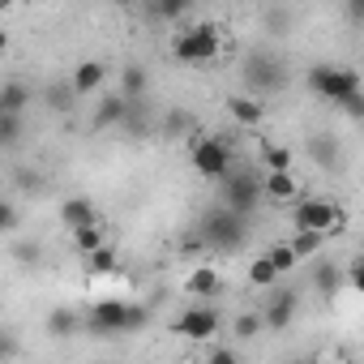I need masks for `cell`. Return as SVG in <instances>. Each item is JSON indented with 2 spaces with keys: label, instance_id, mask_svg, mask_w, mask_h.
<instances>
[{
  "label": "cell",
  "instance_id": "obj_38",
  "mask_svg": "<svg viewBox=\"0 0 364 364\" xmlns=\"http://www.w3.org/2000/svg\"><path fill=\"white\" fill-rule=\"evenodd\" d=\"M206 364H240V355H236V351H232V347H215V351H210V360H206Z\"/></svg>",
  "mask_w": 364,
  "mask_h": 364
},
{
  "label": "cell",
  "instance_id": "obj_5",
  "mask_svg": "<svg viewBox=\"0 0 364 364\" xmlns=\"http://www.w3.org/2000/svg\"><path fill=\"white\" fill-rule=\"evenodd\" d=\"M219 206L240 219H253V210L262 206V176L253 167H232L219 180Z\"/></svg>",
  "mask_w": 364,
  "mask_h": 364
},
{
  "label": "cell",
  "instance_id": "obj_35",
  "mask_svg": "<svg viewBox=\"0 0 364 364\" xmlns=\"http://www.w3.org/2000/svg\"><path fill=\"white\" fill-rule=\"evenodd\" d=\"M274 279H279V274H274V266H270L266 257H253V262H249V283H253V287H274Z\"/></svg>",
  "mask_w": 364,
  "mask_h": 364
},
{
  "label": "cell",
  "instance_id": "obj_8",
  "mask_svg": "<svg viewBox=\"0 0 364 364\" xmlns=\"http://www.w3.org/2000/svg\"><path fill=\"white\" fill-rule=\"evenodd\" d=\"M189 159H193V171L202 176V180H219L236 167V159H232V141L228 137H198V141H189Z\"/></svg>",
  "mask_w": 364,
  "mask_h": 364
},
{
  "label": "cell",
  "instance_id": "obj_3",
  "mask_svg": "<svg viewBox=\"0 0 364 364\" xmlns=\"http://www.w3.org/2000/svg\"><path fill=\"white\" fill-rule=\"evenodd\" d=\"M249 232H253V219H240V215H232L223 206H210L202 215V223H198V245L219 249V253H240Z\"/></svg>",
  "mask_w": 364,
  "mask_h": 364
},
{
  "label": "cell",
  "instance_id": "obj_28",
  "mask_svg": "<svg viewBox=\"0 0 364 364\" xmlns=\"http://www.w3.org/2000/svg\"><path fill=\"white\" fill-rule=\"evenodd\" d=\"M73 245H77V253H95V249H103V245H107V232H103L99 223L77 228V232H73Z\"/></svg>",
  "mask_w": 364,
  "mask_h": 364
},
{
  "label": "cell",
  "instance_id": "obj_20",
  "mask_svg": "<svg viewBox=\"0 0 364 364\" xmlns=\"http://www.w3.org/2000/svg\"><path fill=\"white\" fill-rule=\"evenodd\" d=\"M257 18H262V31L266 35H287L296 26V9H287V5H266Z\"/></svg>",
  "mask_w": 364,
  "mask_h": 364
},
{
  "label": "cell",
  "instance_id": "obj_7",
  "mask_svg": "<svg viewBox=\"0 0 364 364\" xmlns=\"http://www.w3.org/2000/svg\"><path fill=\"white\" fill-rule=\"evenodd\" d=\"M219 31L210 26V22H198V26H189V31H180L176 39H171V56L180 60V65H210L215 56H219Z\"/></svg>",
  "mask_w": 364,
  "mask_h": 364
},
{
  "label": "cell",
  "instance_id": "obj_34",
  "mask_svg": "<svg viewBox=\"0 0 364 364\" xmlns=\"http://www.w3.org/2000/svg\"><path fill=\"white\" fill-rule=\"evenodd\" d=\"M262 257H266V262L274 266V274H291V270L300 266V262L291 257V249H287V245H274V249H266Z\"/></svg>",
  "mask_w": 364,
  "mask_h": 364
},
{
  "label": "cell",
  "instance_id": "obj_12",
  "mask_svg": "<svg viewBox=\"0 0 364 364\" xmlns=\"http://www.w3.org/2000/svg\"><path fill=\"white\" fill-rule=\"evenodd\" d=\"M60 223H65L69 232L90 228V223H99V206H95L90 198H65V202H60Z\"/></svg>",
  "mask_w": 364,
  "mask_h": 364
},
{
  "label": "cell",
  "instance_id": "obj_30",
  "mask_svg": "<svg viewBox=\"0 0 364 364\" xmlns=\"http://www.w3.org/2000/svg\"><path fill=\"white\" fill-rule=\"evenodd\" d=\"M14 180H18V189H22L26 198H39V193L48 189V180L39 176V167H18V171H14Z\"/></svg>",
  "mask_w": 364,
  "mask_h": 364
},
{
  "label": "cell",
  "instance_id": "obj_4",
  "mask_svg": "<svg viewBox=\"0 0 364 364\" xmlns=\"http://www.w3.org/2000/svg\"><path fill=\"white\" fill-rule=\"evenodd\" d=\"M291 228L296 232H321L330 240V236H343L347 232V210L334 198H296Z\"/></svg>",
  "mask_w": 364,
  "mask_h": 364
},
{
  "label": "cell",
  "instance_id": "obj_15",
  "mask_svg": "<svg viewBox=\"0 0 364 364\" xmlns=\"http://www.w3.org/2000/svg\"><path fill=\"white\" fill-rule=\"evenodd\" d=\"M185 291H189V296H198V300H210V296H219V291H223V274H219L215 266H198V270L185 279Z\"/></svg>",
  "mask_w": 364,
  "mask_h": 364
},
{
  "label": "cell",
  "instance_id": "obj_14",
  "mask_svg": "<svg viewBox=\"0 0 364 364\" xmlns=\"http://www.w3.org/2000/svg\"><path fill=\"white\" fill-rule=\"evenodd\" d=\"M124 116H129V103H124L120 95H103V99L95 103V116H90V124L103 133V129H120V124H124Z\"/></svg>",
  "mask_w": 364,
  "mask_h": 364
},
{
  "label": "cell",
  "instance_id": "obj_17",
  "mask_svg": "<svg viewBox=\"0 0 364 364\" xmlns=\"http://www.w3.org/2000/svg\"><path fill=\"white\" fill-rule=\"evenodd\" d=\"M228 112H232V120L245 124V129H262V120H266V103H257V99H249V95L228 99Z\"/></svg>",
  "mask_w": 364,
  "mask_h": 364
},
{
  "label": "cell",
  "instance_id": "obj_23",
  "mask_svg": "<svg viewBox=\"0 0 364 364\" xmlns=\"http://www.w3.org/2000/svg\"><path fill=\"white\" fill-rule=\"evenodd\" d=\"M43 103H48L52 112H60V116H65V112H73V107H77V95H73V86H69V82H52V86L43 90Z\"/></svg>",
  "mask_w": 364,
  "mask_h": 364
},
{
  "label": "cell",
  "instance_id": "obj_21",
  "mask_svg": "<svg viewBox=\"0 0 364 364\" xmlns=\"http://www.w3.org/2000/svg\"><path fill=\"white\" fill-rule=\"evenodd\" d=\"M189 0H150L146 5V14L154 18V22H180V18H189Z\"/></svg>",
  "mask_w": 364,
  "mask_h": 364
},
{
  "label": "cell",
  "instance_id": "obj_40",
  "mask_svg": "<svg viewBox=\"0 0 364 364\" xmlns=\"http://www.w3.org/2000/svg\"><path fill=\"white\" fill-rule=\"evenodd\" d=\"M0 116H5V103H0Z\"/></svg>",
  "mask_w": 364,
  "mask_h": 364
},
{
  "label": "cell",
  "instance_id": "obj_33",
  "mask_svg": "<svg viewBox=\"0 0 364 364\" xmlns=\"http://www.w3.org/2000/svg\"><path fill=\"white\" fill-rule=\"evenodd\" d=\"M14 262H22V266H39L43 262V245L39 240H14Z\"/></svg>",
  "mask_w": 364,
  "mask_h": 364
},
{
  "label": "cell",
  "instance_id": "obj_2",
  "mask_svg": "<svg viewBox=\"0 0 364 364\" xmlns=\"http://www.w3.org/2000/svg\"><path fill=\"white\" fill-rule=\"evenodd\" d=\"M146 326H150V309L146 304H133V300H95L90 304V317H82V330H90L99 338L137 334Z\"/></svg>",
  "mask_w": 364,
  "mask_h": 364
},
{
  "label": "cell",
  "instance_id": "obj_9",
  "mask_svg": "<svg viewBox=\"0 0 364 364\" xmlns=\"http://www.w3.org/2000/svg\"><path fill=\"white\" fill-rule=\"evenodd\" d=\"M296 309H300V296H296V287H279L257 313H262V326L266 330H287L291 321H296Z\"/></svg>",
  "mask_w": 364,
  "mask_h": 364
},
{
  "label": "cell",
  "instance_id": "obj_11",
  "mask_svg": "<svg viewBox=\"0 0 364 364\" xmlns=\"http://www.w3.org/2000/svg\"><path fill=\"white\" fill-rule=\"evenodd\" d=\"M262 198L266 202H296L300 198V185H296V176L291 171H262Z\"/></svg>",
  "mask_w": 364,
  "mask_h": 364
},
{
  "label": "cell",
  "instance_id": "obj_13",
  "mask_svg": "<svg viewBox=\"0 0 364 364\" xmlns=\"http://www.w3.org/2000/svg\"><path fill=\"white\" fill-rule=\"evenodd\" d=\"M103 77H107V65H103V60H82V65L73 69L69 86H73L77 99H86V95H95V90L103 86Z\"/></svg>",
  "mask_w": 364,
  "mask_h": 364
},
{
  "label": "cell",
  "instance_id": "obj_39",
  "mask_svg": "<svg viewBox=\"0 0 364 364\" xmlns=\"http://www.w3.org/2000/svg\"><path fill=\"white\" fill-rule=\"evenodd\" d=\"M5 48H9V31H5V26H0V52H5Z\"/></svg>",
  "mask_w": 364,
  "mask_h": 364
},
{
  "label": "cell",
  "instance_id": "obj_41",
  "mask_svg": "<svg viewBox=\"0 0 364 364\" xmlns=\"http://www.w3.org/2000/svg\"><path fill=\"white\" fill-rule=\"evenodd\" d=\"M0 9H5V5H0Z\"/></svg>",
  "mask_w": 364,
  "mask_h": 364
},
{
  "label": "cell",
  "instance_id": "obj_29",
  "mask_svg": "<svg viewBox=\"0 0 364 364\" xmlns=\"http://www.w3.org/2000/svg\"><path fill=\"white\" fill-rule=\"evenodd\" d=\"M313 283H317V291H321V296H334V291L343 287V266H334V262H326V266H317V274H313Z\"/></svg>",
  "mask_w": 364,
  "mask_h": 364
},
{
  "label": "cell",
  "instance_id": "obj_19",
  "mask_svg": "<svg viewBox=\"0 0 364 364\" xmlns=\"http://www.w3.org/2000/svg\"><path fill=\"white\" fill-rule=\"evenodd\" d=\"M43 326H48V334H52L56 343H65V338H73V334L82 330V317H77V309H52Z\"/></svg>",
  "mask_w": 364,
  "mask_h": 364
},
{
  "label": "cell",
  "instance_id": "obj_22",
  "mask_svg": "<svg viewBox=\"0 0 364 364\" xmlns=\"http://www.w3.org/2000/svg\"><path fill=\"white\" fill-rule=\"evenodd\" d=\"M0 103H5V112H14V116H26L31 86L26 82H5V86H0Z\"/></svg>",
  "mask_w": 364,
  "mask_h": 364
},
{
  "label": "cell",
  "instance_id": "obj_18",
  "mask_svg": "<svg viewBox=\"0 0 364 364\" xmlns=\"http://www.w3.org/2000/svg\"><path fill=\"white\" fill-rule=\"evenodd\" d=\"M146 86H150L146 65H124V69H120V99H124V103H141Z\"/></svg>",
  "mask_w": 364,
  "mask_h": 364
},
{
  "label": "cell",
  "instance_id": "obj_27",
  "mask_svg": "<svg viewBox=\"0 0 364 364\" xmlns=\"http://www.w3.org/2000/svg\"><path fill=\"white\" fill-rule=\"evenodd\" d=\"M116 266H120V257H116V249H112V245H103V249L86 253V274H112Z\"/></svg>",
  "mask_w": 364,
  "mask_h": 364
},
{
  "label": "cell",
  "instance_id": "obj_32",
  "mask_svg": "<svg viewBox=\"0 0 364 364\" xmlns=\"http://www.w3.org/2000/svg\"><path fill=\"white\" fill-rule=\"evenodd\" d=\"M309 154L321 163V167H330V163H338V146L326 137V133H317V137H309Z\"/></svg>",
  "mask_w": 364,
  "mask_h": 364
},
{
  "label": "cell",
  "instance_id": "obj_36",
  "mask_svg": "<svg viewBox=\"0 0 364 364\" xmlns=\"http://www.w3.org/2000/svg\"><path fill=\"white\" fill-rule=\"evenodd\" d=\"M22 232V210L14 202H0V236H18Z\"/></svg>",
  "mask_w": 364,
  "mask_h": 364
},
{
  "label": "cell",
  "instance_id": "obj_25",
  "mask_svg": "<svg viewBox=\"0 0 364 364\" xmlns=\"http://www.w3.org/2000/svg\"><path fill=\"white\" fill-rule=\"evenodd\" d=\"M22 137H26V116L5 112V116H0V150H14Z\"/></svg>",
  "mask_w": 364,
  "mask_h": 364
},
{
  "label": "cell",
  "instance_id": "obj_24",
  "mask_svg": "<svg viewBox=\"0 0 364 364\" xmlns=\"http://www.w3.org/2000/svg\"><path fill=\"white\" fill-rule=\"evenodd\" d=\"M321 245H326V236H321V232H291V240H287V249H291V257H296V262H304V257L321 253Z\"/></svg>",
  "mask_w": 364,
  "mask_h": 364
},
{
  "label": "cell",
  "instance_id": "obj_1",
  "mask_svg": "<svg viewBox=\"0 0 364 364\" xmlns=\"http://www.w3.org/2000/svg\"><path fill=\"white\" fill-rule=\"evenodd\" d=\"M304 82H309L313 95L343 107L347 116H364V95H360V73L355 69H347V65H313L304 73Z\"/></svg>",
  "mask_w": 364,
  "mask_h": 364
},
{
  "label": "cell",
  "instance_id": "obj_26",
  "mask_svg": "<svg viewBox=\"0 0 364 364\" xmlns=\"http://www.w3.org/2000/svg\"><path fill=\"white\" fill-rule=\"evenodd\" d=\"M262 171H291V150L262 137Z\"/></svg>",
  "mask_w": 364,
  "mask_h": 364
},
{
  "label": "cell",
  "instance_id": "obj_31",
  "mask_svg": "<svg viewBox=\"0 0 364 364\" xmlns=\"http://www.w3.org/2000/svg\"><path fill=\"white\" fill-rule=\"evenodd\" d=\"M232 330H236V338H240V343H249V338H257L266 326H262V313H257V309H249V313H240V317L232 321Z\"/></svg>",
  "mask_w": 364,
  "mask_h": 364
},
{
  "label": "cell",
  "instance_id": "obj_16",
  "mask_svg": "<svg viewBox=\"0 0 364 364\" xmlns=\"http://www.w3.org/2000/svg\"><path fill=\"white\" fill-rule=\"evenodd\" d=\"M193 129H198V120H193V112H185V107H167L163 112V120H159V137H193Z\"/></svg>",
  "mask_w": 364,
  "mask_h": 364
},
{
  "label": "cell",
  "instance_id": "obj_10",
  "mask_svg": "<svg viewBox=\"0 0 364 364\" xmlns=\"http://www.w3.org/2000/svg\"><path fill=\"white\" fill-rule=\"evenodd\" d=\"M176 334H185L193 343H206V338L219 334V313L206 309V304H193V309H185V313L176 317Z\"/></svg>",
  "mask_w": 364,
  "mask_h": 364
},
{
  "label": "cell",
  "instance_id": "obj_42",
  "mask_svg": "<svg viewBox=\"0 0 364 364\" xmlns=\"http://www.w3.org/2000/svg\"><path fill=\"white\" fill-rule=\"evenodd\" d=\"M0 202H5V198H0Z\"/></svg>",
  "mask_w": 364,
  "mask_h": 364
},
{
  "label": "cell",
  "instance_id": "obj_37",
  "mask_svg": "<svg viewBox=\"0 0 364 364\" xmlns=\"http://www.w3.org/2000/svg\"><path fill=\"white\" fill-rule=\"evenodd\" d=\"M22 355V343H18V334L9 330V326H0V364H14Z\"/></svg>",
  "mask_w": 364,
  "mask_h": 364
},
{
  "label": "cell",
  "instance_id": "obj_6",
  "mask_svg": "<svg viewBox=\"0 0 364 364\" xmlns=\"http://www.w3.org/2000/svg\"><path fill=\"white\" fill-rule=\"evenodd\" d=\"M245 86H249V99H266V95H279L287 86V69L279 56L270 52H249L245 56Z\"/></svg>",
  "mask_w": 364,
  "mask_h": 364
}]
</instances>
